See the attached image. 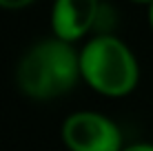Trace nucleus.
I'll return each instance as SVG.
<instances>
[{"label":"nucleus","instance_id":"f257e3e1","mask_svg":"<svg viewBox=\"0 0 153 151\" xmlns=\"http://www.w3.org/2000/svg\"><path fill=\"white\" fill-rule=\"evenodd\" d=\"M80 51L62 38H47L25 51L16 67V85L31 100H53L80 80Z\"/></svg>","mask_w":153,"mask_h":151},{"label":"nucleus","instance_id":"f03ea898","mask_svg":"<svg viewBox=\"0 0 153 151\" xmlns=\"http://www.w3.org/2000/svg\"><path fill=\"white\" fill-rule=\"evenodd\" d=\"M80 76L100 96L124 98L138 87L140 65L126 42L100 33L80 49Z\"/></svg>","mask_w":153,"mask_h":151},{"label":"nucleus","instance_id":"7ed1b4c3","mask_svg":"<svg viewBox=\"0 0 153 151\" xmlns=\"http://www.w3.org/2000/svg\"><path fill=\"white\" fill-rule=\"evenodd\" d=\"M62 142L69 151H122V133L111 118L76 111L62 122Z\"/></svg>","mask_w":153,"mask_h":151},{"label":"nucleus","instance_id":"20e7f679","mask_svg":"<svg viewBox=\"0 0 153 151\" xmlns=\"http://www.w3.org/2000/svg\"><path fill=\"white\" fill-rule=\"evenodd\" d=\"M100 13V0H56L51 9L53 36L76 45L93 27H98Z\"/></svg>","mask_w":153,"mask_h":151},{"label":"nucleus","instance_id":"39448f33","mask_svg":"<svg viewBox=\"0 0 153 151\" xmlns=\"http://www.w3.org/2000/svg\"><path fill=\"white\" fill-rule=\"evenodd\" d=\"M36 0H0V9H7V11H18L25 9L29 4H33Z\"/></svg>","mask_w":153,"mask_h":151},{"label":"nucleus","instance_id":"423d86ee","mask_svg":"<svg viewBox=\"0 0 153 151\" xmlns=\"http://www.w3.org/2000/svg\"><path fill=\"white\" fill-rule=\"evenodd\" d=\"M122 151H153V144H146V142H138V144H131V147H124Z\"/></svg>","mask_w":153,"mask_h":151},{"label":"nucleus","instance_id":"0eeeda50","mask_svg":"<svg viewBox=\"0 0 153 151\" xmlns=\"http://www.w3.org/2000/svg\"><path fill=\"white\" fill-rule=\"evenodd\" d=\"M149 25H151V29H153V2L149 4Z\"/></svg>","mask_w":153,"mask_h":151},{"label":"nucleus","instance_id":"6e6552de","mask_svg":"<svg viewBox=\"0 0 153 151\" xmlns=\"http://www.w3.org/2000/svg\"><path fill=\"white\" fill-rule=\"evenodd\" d=\"M131 2H135V4H151L153 0H131Z\"/></svg>","mask_w":153,"mask_h":151}]
</instances>
